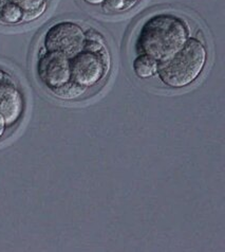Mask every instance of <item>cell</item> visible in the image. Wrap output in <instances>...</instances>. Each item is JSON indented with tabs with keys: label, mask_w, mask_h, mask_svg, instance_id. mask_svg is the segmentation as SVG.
<instances>
[{
	"label": "cell",
	"mask_w": 225,
	"mask_h": 252,
	"mask_svg": "<svg viewBox=\"0 0 225 252\" xmlns=\"http://www.w3.org/2000/svg\"><path fill=\"white\" fill-rule=\"evenodd\" d=\"M47 5L41 6L39 9L36 10H33V11H29V12H25L24 13V19H23V23H31L34 22V20L38 19L40 16L44 15V13L47 10Z\"/></svg>",
	"instance_id": "7c38bea8"
},
{
	"label": "cell",
	"mask_w": 225,
	"mask_h": 252,
	"mask_svg": "<svg viewBox=\"0 0 225 252\" xmlns=\"http://www.w3.org/2000/svg\"><path fill=\"white\" fill-rule=\"evenodd\" d=\"M24 11L19 6L11 1L6 2L0 10V22L4 25H18L23 23Z\"/></svg>",
	"instance_id": "9c48e42d"
},
{
	"label": "cell",
	"mask_w": 225,
	"mask_h": 252,
	"mask_svg": "<svg viewBox=\"0 0 225 252\" xmlns=\"http://www.w3.org/2000/svg\"><path fill=\"white\" fill-rule=\"evenodd\" d=\"M84 1L90 5H102L105 0H84Z\"/></svg>",
	"instance_id": "5bb4252c"
},
{
	"label": "cell",
	"mask_w": 225,
	"mask_h": 252,
	"mask_svg": "<svg viewBox=\"0 0 225 252\" xmlns=\"http://www.w3.org/2000/svg\"><path fill=\"white\" fill-rule=\"evenodd\" d=\"M207 63V49L198 38H188L170 58L160 62L161 82L173 89L185 88L199 79Z\"/></svg>",
	"instance_id": "7a4b0ae2"
},
{
	"label": "cell",
	"mask_w": 225,
	"mask_h": 252,
	"mask_svg": "<svg viewBox=\"0 0 225 252\" xmlns=\"http://www.w3.org/2000/svg\"><path fill=\"white\" fill-rule=\"evenodd\" d=\"M25 109L24 95L19 88L10 79L0 82V115L12 126L19 121Z\"/></svg>",
	"instance_id": "8992f818"
},
{
	"label": "cell",
	"mask_w": 225,
	"mask_h": 252,
	"mask_svg": "<svg viewBox=\"0 0 225 252\" xmlns=\"http://www.w3.org/2000/svg\"><path fill=\"white\" fill-rule=\"evenodd\" d=\"M188 38L189 29L184 19L168 13L154 14L141 27L136 50L160 63L170 58Z\"/></svg>",
	"instance_id": "6da1fadb"
},
{
	"label": "cell",
	"mask_w": 225,
	"mask_h": 252,
	"mask_svg": "<svg viewBox=\"0 0 225 252\" xmlns=\"http://www.w3.org/2000/svg\"><path fill=\"white\" fill-rule=\"evenodd\" d=\"M136 4L137 2L131 1V0H105L102 6L106 13L115 14L127 12Z\"/></svg>",
	"instance_id": "30bf717a"
},
{
	"label": "cell",
	"mask_w": 225,
	"mask_h": 252,
	"mask_svg": "<svg viewBox=\"0 0 225 252\" xmlns=\"http://www.w3.org/2000/svg\"><path fill=\"white\" fill-rule=\"evenodd\" d=\"M131 1H135V2H137V3H138V2L140 1V0H131Z\"/></svg>",
	"instance_id": "2e32d148"
},
{
	"label": "cell",
	"mask_w": 225,
	"mask_h": 252,
	"mask_svg": "<svg viewBox=\"0 0 225 252\" xmlns=\"http://www.w3.org/2000/svg\"><path fill=\"white\" fill-rule=\"evenodd\" d=\"M159 62L144 53L139 54L133 61V71L139 79H149L158 73Z\"/></svg>",
	"instance_id": "52a82bcc"
},
{
	"label": "cell",
	"mask_w": 225,
	"mask_h": 252,
	"mask_svg": "<svg viewBox=\"0 0 225 252\" xmlns=\"http://www.w3.org/2000/svg\"><path fill=\"white\" fill-rule=\"evenodd\" d=\"M102 51L85 49L70 59L71 80L88 89L98 85L108 72L107 62Z\"/></svg>",
	"instance_id": "277c9868"
},
{
	"label": "cell",
	"mask_w": 225,
	"mask_h": 252,
	"mask_svg": "<svg viewBox=\"0 0 225 252\" xmlns=\"http://www.w3.org/2000/svg\"><path fill=\"white\" fill-rule=\"evenodd\" d=\"M9 1L17 4L24 12L36 10L48 4V0H9Z\"/></svg>",
	"instance_id": "8fae6325"
},
{
	"label": "cell",
	"mask_w": 225,
	"mask_h": 252,
	"mask_svg": "<svg viewBox=\"0 0 225 252\" xmlns=\"http://www.w3.org/2000/svg\"><path fill=\"white\" fill-rule=\"evenodd\" d=\"M6 127H8V126H6V123L4 121V119H3V117L1 115H0V139L3 137L4 132L6 130Z\"/></svg>",
	"instance_id": "4fadbf2b"
},
{
	"label": "cell",
	"mask_w": 225,
	"mask_h": 252,
	"mask_svg": "<svg viewBox=\"0 0 225 252\" xmlns=\"http://www.w3.org/2000/svg\"><path fill=\"white\" fill-rule=\"evenodd\" d=\"M6 2H9V0H0V10L2 9V6H3Z\"/></svg>",
	"instance_id": "9a60e30c"
},
{
	"label": "cell",
	"mask_w": 225,
	"mask_h": 252,
	"mask_svg": "<svg viewBox=\"0 0 225 252\" xmlns=\"http://www.w3.org/2000/svg\"><path fill=\"white\" fill-rule=\"evenodd\" d=\"M36 72L39 81L48 90L59 87L71 81L70 59L58 52L46 51L37 61Z\"/></svg>",
	"instance_id": "5b68a950"
},
{
	"label": "cell",
	"mask_w": 225,
	"mask_h": 252,
	"mask_svg": "<svg viewBox=\"0 0 225 252\" xmlns=\"http://www.w3.org/2000/svg\"><path fill=\"white\" fill-rule=\"evenodd\" d=\"M88 88L84 87L80 84L73 82L72 80L68 83L64 84L59 87H55L52 89H49V92L54 95L56 99L61 101H75L79 100L84 94H86Z\"/></svg>",
	"instance_id": "ba28073f"
},
{
	"label": "cell",
	"mask_w": 225,
	"mask_h": 252,
	"mask_svg": "<svg viewBox=\"0 0 225 252\" xmlns=\"http://www.w3.org/2000/svg\"><path fill=\"white\" fill-rule=\"evenodd\" d=\"M87 34L83 28L73 22L64 20L52 25L44 37L46 51L58 52L72 59L85 50Z\"/></svg>",
	"instance_id": "3957f363"
}]
</instances>
